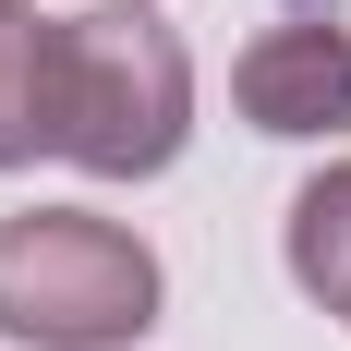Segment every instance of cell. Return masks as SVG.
<instances>
[{"label":"cell","instance_id":"1","mask_svg":"<svg viewBox=\"0 0 351 351\" xmlns=\"http://www.w3.org/2000/svg\"><path fill=\"white\" fill-rule=\"evenodd\" d=\"M194 134V61L145 0H97L49 25V158L85 182H158Z\"/></svg>","mask_w":351,"mask_h":351},{"label":"cell","instance_id":"2","mask_svg":"<svg viewBox=\"0 0 351 351\" xmlns=\"http://www.w3.org/2000/svg\"><path fill=\"white\" fill-rule=\"evenodd\" d=\"M158 327V254L97 206L0 218V339L25 351H121Z\"/></svg>","mask_w":351,"mask_h":351},{"label":"cell","instance_id":"3","mask_svg":"<svg viewBox=\"0 0 351 351\" xmlns=\"http://www.w3.org/2000/svg\"><path fill=\"white\" fill-rule=\"evenodd\" d=\"M230 109L254 134H291V145L351 134V12H279V25H254V49L230 61Z\"/></svg>","mask_w":351,"mask_h":351},{"label":"cell","instance_id":"4","mask_svg":"<svg viewBox=\"0 0 351 351\" xmlns=\"http://www.w3.org/2000/svg\"><path fill=\"white\" fill-rule=\"evenodd\" d=\"M291 279H303V303H327L351 327V158L291 194Z\"/></svg>","mask_w":351,"mask_h":351},{"label":"cell","instance_id":"5","mask_svg":"<svg viewBox=\"0 0 351 351\" xmlns=\"http://www.w3.org/2000/svg\"><path fill=\"white\" fill-rule=\"evenodd\" d=\"M49 145V25L0 12V170H25Z\"/></svg>","mask_w":351,"mask_h":351},{"label":"cell","instance_id":"6","mask_svg":"<svg viewBox=\"0 0 351 351\" xmlns=\"http://www.w3.org/2000/svg\"><path fill=\"white\" fill-rule=\"evenodd\" d=\"M0 12H25V0H0Z\"/></svg>","mask_w":351,"mask_h":351}]
</instances>
